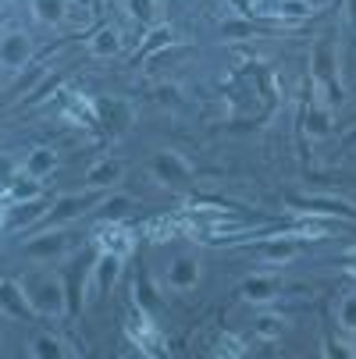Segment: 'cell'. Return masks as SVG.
I'll use <instances>...</instances> for the list:
<instances>
[{
	"label": "cell",
	"instance_id": "9c48e42d",
	"mask_svg": "<svg viewBox=\"0 0 356 359\" xmlns=\"http://www.w3.org/2000/svg\"><path fill=\"white\" fill-rule=\"evenodd\" d=\"M132 11L146 18V15H150V0H132Z\"/></svg>",
	"mask_w": 356,
	"mask_h": 359
},
{
	"label": "cell",
	"instance_id": "7a4b0ae2",
	"mask_svg": "<svg viewBox=\"0 0 356 359\" xmlns=\"http://www.w3.org/2000/svg\"><path fill=\"white\" fill-rule=\"evenodd\" d=\"M0 302H4V310H8V313H15V317H29V302L18 295V288H15L11 281L0 285Z\"/></svg>",
	"mask_w": 356,
	"mask_h": 359
},
{
	"label": "cell",
	"instance_id": "277c9868",
	"mask_svg": "<svg viewBox=\"0 0 356 359\" xmlns=\"http://www.w3.org/2000/svg\"><path fill=\"white\" fill-rule=\"evenodd\" d=\"M61 15H65L61 0H36V18H43V22H58Z\"/></svg>",
	"mask_w": 356,
	"mask_h": 359
},
{
	"label": "cell",
	"instance_id": "30bf717a",
	"mask_svg": "<svg viewBox=\"0 0 356 359\" xmlns=\"http://www.w3.org/2000/svg\"><path fill=\"white\" fill-rule=\"evenodd\" d=\"M32 352H58V345H50V341H39V345H32Z\"/></svg>",
	"mask_w": 356,
	"mask_h": 359
},
{
	"label": "cell",
	"instance_id": "8992f818",
	"mask_svg": "<svg viewBox=\"0 0 356 359\" xmlns=\"http://www.w3.org/2000/svg\"><path fill=\"white\" fill-rule=\"evenodd\" d=\"M93 46H96V54H111V50H118V36H114V32H104Z\"/></svg>",
	"mask_w": 356,
	"mask_h": 359
},
{
	"label": "cell",
	"instance_id": "3957f363",
	"mask_svg": "<svg viewBox=\"0 0 356 359\" xmlns=\"http://www.w3.org/2000/svg\"><path fill=\"white\" fill-rule=\"evenodd\" d=\"M54 164H58V161H54V153H50V149H32L25 168H29L32 178H43L46 171H54Z\"/></svg>",
	"mask_w": 356,
	"mask_h": 359
},
{
	"label": "cell",
	"instance_id": "ba28073f",
	"mask_svg": "<svg viewBox=\"0 0 356 359\" xmlns=\"http://www.w3.org/2000/svg\"><path fill=\"white\" fill-rule=\"evenodd\" d=\"M257 327H261V334H278V331H282V320H275V317H268V320H261Z\"/></svg>",
	"mask_w": 356,
	"mask_h": 359
},
{
	"label": "cell",
	"instance_id": "5b68a950",
	"mask_svg": "<svg viewBox=\"0 0 356 359\" xmlns=\"http://www.w3.org/2000/svg\"><path fill=\"white\" fill-rule=\"evenodd\" d=\"M61 242H65V235H46V238H36V242H32V252H54V249H61Z\"/></svg>",
	"mask_w": 356,
	"mask_h": 359
},
{
	"label": "cell",
	"instance_id": "6da1fadb",
	"mask_svg": "<svg viewBox=\"0 0 356 359\" xmlns=\"http://www.w3.org/2000/svg\"><path fill=\"white\" fill-rule=\"evenodd\" d=\"M0 61H4V65H11V68L25 65V61H29V39H25L22 32H11V36H4V39H0Z\"/></svg>",
	"mask_w": 356,
	"mask_h": 359
},
{
	"label": "cell",
	"instance_id": "52a82bcc",
	"mask_svg": "<svg viewBox=\"0 0 356 359\" xmlns=\"http://www.w3.org/2000/svg\"><path fill=\"white\" fill-rule=\"evenodd\" d=\"M175 281H178V285H189V281H192V264H178V267H175Z\"/></svg>",
	"mask_w": 356,
	"mask_h": 359
}]
</instances>
